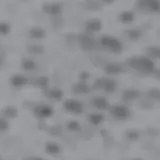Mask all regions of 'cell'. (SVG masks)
<instances>
[{"label": "cell", "instance_id": "cell-1", "mask_svg": "<svg viewBox=\"0 0 160 160\" xmlns=\"http://www.w3.org/2000/svg\"><path fill=\"white\" fill-rule=\"evenodd\" d=\"M65 108L72 113H81L83 111V105L77 100H68L65 103Z\"/></svg>", "mask_w": 160, "mask_h": 160}, {"label": "cell", "instance_id": "cell-2", "mask_svg": "<svg viewBox=\"0 0 160 160\" xmlns=\"http://www.w3.org/2000/svg\"><path fill=\"white\" fill-rule=\"evenodd\" d=\"M111 114L118 119H125L129 116V110L124 106H115L111 110Z\"/></svg>", "mask_w": 160, "mask_h": 160}, {"label": "cell", "instance_id": "cell-3", "mask_svg": "<svg viewBox=\"0 0 160 160\" xmlns=\"http://www.w3.org/2000/svg\"><path fill=\"white\" fill-rule=\"evenodd\" d=\"M45 150L50 155H58L61 151V148L55 142H47L45 144Z\"/></svg>", "mask_w": 160, "mask_h": 160}, {"label": "cell", "instance_id": "cell-4", "mask_svg": "<svg viewBox=\"0 0 160 160\" xmlns=\"http://www.w3.org/2000/svg\"><path fill=\"white\" fill-rule=\"evenodd\" d=\"M36 113L39 117H49L52 114V109L49 106H40L37 108Z\"/></svg>", "mask_w": 160, "mask_h": 160}, {"label": "cell", "instance_id": "cell-5", "mask_svg": "<svg viewBox=\"0 0 160 160\" xmlns=\"http://www.w3.org/2000/svg\"><path fill=\"white\" fill-rule=\"evenodd\" d=\"M94 105L100 109H105L108 106V102L103 98H97L94 100Z\"/></svg>", "mask_w": 160, "mask_h": 160}, {"label": "cell", "instance_id": "cell-6", "mask_svg": "<svg viewBox=\"0 0 160 160\" xmlns=\"http://www.w3.org/2000/svg\"><path fill=\"white\" fill-rule=\"evenodd\" d=\"M90 121H91L93 124L97 125L100 122L103 121V116H102V115H100V114H93V115L90 116Z\"/></svg>", "mask_w": 160, "mask_h": 160}, {"label": "cell", "instance_id": "cell-7", "mask_svg": "<svg viewBox=\"0 0 160 160\" xmlns=\"http://www.w3.org/2000/svg\"><path fill=\"white\" fill-rule=\"evenodd\" d=\"M68 128L70 129V130H77L78 128H79V124L78 123H76V122H71L69 124V126H68Z\"/></svg>", "mask_w": 160, "mask_h": 160}, {"label": "cell", "instance_id": "cell-8", "mask_svg": "<svg viewBox=\"0 0 160 160\" xmlns=\"http://www.w3.org/2000/svg\"><path fill=\"white\" fill-rule=\"evenodd\" d=\"M25 160H45V159H43L41 157H38V156H31V157L26 158Z\"/></svg>", "mask_w": 160, "mask_h": 160}, {"label": "cell", "instance_id": "cell-9", "mask_svg": "<svg viewBox=\"0 0 160 160\" xmlns=\"http://www.w3.org/2000/svg\"><path fill=\"white\" fill-rule=\"evenodd\" d=\"M133 160H142V159H138V158H137V159H133Z\"/></svg>", "mask_w": 160, "mask_h": 160}, {"label": "cell", "instance_id": "cell-10", "mask_svg": "<svg viewBox=\"0 0 160 160\" xmlns=\"http://www.w3.org/2000/svg\"><path fill=\"white\" fill-rule=\"evenodd\" d=\"M0 160H2V159H1V158H0Z\"/></svg>", "mask_w": 160, "mask_h": 160}]
</instances>
